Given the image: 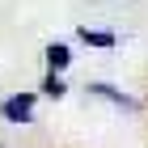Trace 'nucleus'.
Instances as JSON below:
<instances>
[{"label":"nucleus","mask_w":148,"mask_h":148,"mask_svg":"<svg viewBox=\"0 0 148 148\" xmlns=\"http://www.w3.org/2000/svg\"><path fill=\"white\" fill-rule=\"evenodd\" d=\"M42 55H47V68H51V72H64V68L72 64L68 42H47V51H42Z\"/></svg>","instance_id":"7ed1b4c3"},{"label":"nucleus","mask_w":148,"mask_h":148,"mask_svg":"<svg viewBox=\"0 0 148 148\" xmlns=\"http://www.w3.org/2000/svg\"><path fill=\"white\" fill-rule=\"evenodd\" d=\"M0 119L4 123H34V93H13L0 102Z\"/></svg>","instance_id":"f257e3e1"},{"label":"nucleus","mask_w":148,"mask_h":148,"mask_svg":"<svg viewBox=\"0 0 148 148\" xmlns=\"http://www.w3.org/2000/svg\"><path fill=\"white\" fill-rule=\"evenodd\" d=\"M76 34H80V42H89V47H114V42H119L110 30H89V25H80Z\"/></svg>","instance_id":"20e7f679"},{"label":"nucleus","mask_w":148,"mask_h":148,"mask_svg":"<svg viewBox=\"0 0 148 148\" xmlns=\"http://www.w3.org/2000/svg\"><path fill=\"white\" fill-rule=\"evenodd\" d=\"M89 93H93V97H102V102H110V106H119V110H127V114H136V110H140V102L131 97V93L114 89V85H106V80H93Z\"/></svg>","instance_id":"f03ea898"},{"label":"nucleus","mask_w":148,"mask_h":148,"mask_svg":"<svg viewBox=\"0 0 148 148\" xmlns=\"http://www.w3.org/2000/svg\"><path fill=\"white\" fill-rule=\"evenodd\" d=\"M42 93H47V97H64V93H68L64 76H59V72H47V80H42Z\"/></svg>","instance_id":"39448f33"}]
</instances>
